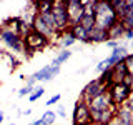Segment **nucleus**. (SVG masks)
<instances>
[{
	"label": "nucleus",
	"mask_w": 133,
	"mask_h": 125,
	"mask_svg": "<svg viewBox=\"0 0 133 125\" xmlns=\"http://www.w3.org/2000/svg\"><path fill=\"white\" fill-rule=\"evenodd\" d=\"M91 12L95 17V27L102 28V30H108L110 27H113L115 23L120 22L118 15L115 14V10L111 8L110 2H103V0H95L91 5Z\"/></svg>",
	"instance_id": "obj_1"
},
{
	"label": "nucleus",
	"mask_w": 133,
	"mask_h": 125,
	"mask_svg": "<svg viewBox=\"0 0 133 125\" xmlns=\"http://www.w3.org/2000/svg\"><path fill=\"white\" fill-rule=\"evenodd\" d=\"M0 40L5 43V47H8L14 53H23L25 52V42L22 37H18V33L8 30V28L2 27L0 28Z\"/></svg>",
	"instance_id": "obj_2"
},
{
	"label": "nucleus",
	"mask_w": 133,
	"mask_h": 125,
	"mask_svg": "<svg viewBox=\"0 0 133 125\" xmlns=\"http://www.w3.org/2000/svg\"><path fill=\"white\" fill-rule=\"evenodd\" d=\"M52 14H53V17H55L57 30L60 33L68 30L70 22H68V14H66L65 0H55V2H52Z\"/></svg>",
	"instance_id": "obj_3"
},
{
	"label": "nucleus",
	"mask_w": 133,
	"mask_h": 125,
	"mask_svg": "<svg viewBox=\"0 0 133 125\" xmlns=\"http://www.w3.org/2000/svg\"><path fill=\"white\" fill-rule=\"evenodd\" d=\"M131 92H133V89L127 87L123 82L122 83H111V85L108 87V93H110L111 103H113L115 107H122L123 103L131 97Z\"/></svg>",
	"instance_id": "obj_4"
},
{
	"label": "nucleus",
	"mask_w": 133,
	"mask_h": 125,
	"mask_svg": "<svg viewBox=\"0 0 133 125\" xmlns=\"http://www.w3.org/2000/svg\"><path fill=\"white\" fill-rule=\"evenodd\" d=\"M107 90H108L107 85H103V83L100 82L98 78H93V80H90V82L85 85V89L82 90V97H80V98H82L85 103H88L91 98H95V97H98V95L105 93Z\"/></svg>",
	"instance_id": "obj_5"
},
{
	"label": "nucleus",
	"mask_w": 133,
	"mask_h": 125,
	"mask_svg": "<svg viewBox=\"0 0 133 125\" xmlns=\"http://www.w3.org/2000/svg\"><path fill=\"white\" fill-rule=\"evenodd\" d=\"M66 14H68V22L70 25H75L80 22V18L85 15V5L83 0H66Z\"/></svg>",
	"instance_id": "obj_6"
},
{
	"label": "nucleus",
	"mask_w": 133,
	"mask_h": 125,
	"mask_svg": "<svg viewBox=\"0 0 133 125\" xmlns=\"http://www.w3.org/2000/svg\"><path fill=\"white\" fill-rule=\"evenodd\" d=\"M23 42H25V52H27V50H28V52H38V50L45 48L50 43L48 39H45L43 35H40V33H37L33 30L25 37Z\"/></svg>",
	"instance_id": "obj_7"
},
{
	"label": "nucleus",
	"mask_w": 133,
	"mask_h": 125,
	"mask_svg": "<svg viewBox=\"0 0 133 125\" xmlns=\"http://www.w3.org/2000/svg\"><path fill=\"white\" fill-rule=\"evenodd\" d=\"M90 123H91L90 108L82 98H78L73 110V125H90Z\"/></svg>",
	"instance_id": "obj_8"
},
{
	"label": "nucleus",
	"mask_w": 133,
	"mask_h": 125,
	"mask_svg": "<svg viewBox=\"0 0 133 125\" xmlns=\"http://www.w3.org/2000/svg\"><path fill=\"white\" fill-rule=\"evenodd\" d=\"M118 107H111L108 110H90V117H91V123H102V125H108L111 120L115 118V112Z\"/></svg>",
	"instance_id": "obj_9"
},
{
	"label": "nucleus",
	"mask_w": 133,
	"mask_h": 125,
	"mask_svg": "<svg viewBox=\"0 0 133 125\" xmlns=\"http://www.w3.org/2000/svg\"><path fill=\"white\" fill-rule=\"evenodd\" d=\"M32 30L37 32V33H40V35H43L45 39H48V40L55 39V35H62V33H58V32H53L52 28H50L48 25L38 17V14H37V17L33 18V22H32Z\"/></svg>",
	"instance_id": "obj_10"
},
{
	"label": "nucleus",
	"mask_w": 133,
	"mask_h": 125,
	"mask_svg": "<svg viewBox=\"0 0 133 125\" xmlns=\"http://www.w3.org/2000/svg\"><path fill=\"white\" fill-rule=\"evenodd\" d=\"M87 105H88L90 110H108V108L113 107V103H111L110 93H108V90H107L105 93H102V95H98V97L91 98Z\"/></svg>",
	"instance_id": "obj_11"
},
{
	"label": "nucleus",
	"mask_w": 133,
	"mask_h": 125,
	"mask_svg": "<svg viewBox=\"0 0 133 125\" xmlns=\"http://www.w3.org/2000/svg\"><path fill=\"white\" fill-rule=\"evenodd\" d=\"M60 73V67H55V65H47L43 67V68H40L38 72L33 73V77H35L37 82H50L52 78H55L57 75Z\"/></svg>",
	"instance_id": "obj_12"
},
{
	"label": "nucleus",
	"mask_w": 133,
	"mask_h": 125,
	"mask_svg": "<svg viewBox=\"0 0 133 125\" xmlns=\"http://www.w3.org/2000/svg\"><path fill=\"white\" fill-rule=\"evenodd\" d=\"M113 120L116 122V125H133V115H131L123 105L116 108L115 118H113Z\"/></svg>",
	"instance_id": "obj_13"
},
{
	"label": "nucleus",
	"mask_w": 133,
	"mask_h": 125,
	"mask_svg": "<svg viewBox=\"0 0 133 125\" xmlns=\"http://www.w3.org/2000/svg\"><path fill=\"white\" fill-rule=\"evenodd\" d=\"M128 53H130V52H128V48L123 47V45H120V47L113 48V50H111V55L108 57V60H110L111 67L116 65V64H120V62H123L125 58L128 57Z\"/></svg>",
	"instance_id": "obj_14"
},
{
	"label": "nucleus",
	"mask_w": 133,
	"mask_h": 125,
	"mask_svg": "<svg viewBox=\"0 0 133 125\" xmlns=\"http://www.w3.org/2000/svg\"><path fill=\"white\" fill-rule=\"evenodd\" d=\"M123 35H125V27H123L122 22H118V23H115L113 27H110L107 30V42L108 40H118L120 37H123Z\"/></svg>",
	"instance_id": "obj_15"
},
{
	"label": "nucleus",
	"mask_w": 133,
	"mask_h": 125,
	"mask_svg": "<svg viewBox=\"0 0 133 125\" xmlns=\"http://www.w3.org/2000/svg\"><path fill=\"white\" fill-rule=\"evenodd\" d=\"M128 5V12L123 18H120V22L123 23L125 30H133V0H127Z\"/></svg>",
	"instance_id": "obj_16"
},
{
	"label": "nucleus",
	"mask_w": 133,
	"mask_h": 125,
	"mask_svg": "<svg viewBox=\"0 0 133 125\" xmlns=\"http://www.w3.org/2000/svg\"><path fill=\"white\" fill-rule=\"evenodd\" d=\"M68 32L73 35V39H75V40L85 42V43L88 42V33H87L85 30H83V28H82L78 23H75V25H70V27H68Z\"/></svg>",
	"instance_id": "obj_17"
},
{
	"label": "nucleus",
	"mask_w": 133,
	"mask_h": 125,
	"mask_svg": "<svg viewBox=\"0 0 133 125\" xmlns=\"http://www.w3.org/2000/svg\"><path fill=\"white\" fill-rule=\"evenodd\" d=\"M98 42H107V32L95 27L93 30L88 33V42H87V43H98Z\"/></svg>",
	"instance_id": "obj_18"
},
{
	"label": "nucleus",
	"mask_w": 133,
	"mask_h": 125,
	"mask_svg": "<svg viewBox=\"0 0 133 125\" xmlns=\"http://www.w3.org/2000/svg\"><path fill=\"white\" fill-rule=\"evenodd\" d=\"M78 25H80V27H82L87 33H90V32L95 28V17H93V15H90V14H85V15H83L82 18H80Z\"/></svg>",
	"instance_id": "obj_19"
},
{
	"label": "nucleus",
	"mask_w": 133,
	"mask_h": 125,
	"mask_svg": "<svg viewBox=\"0 0 133 125\" xmlns=\"http://www.w3.org/2000/svg\"><path fill=\"white\" fill-rule=\"evenodd\" d=\"M70 57H72V50H68V48H66V50H62V52H60V53H58V55H57V57L52 60V65L60 67L62 64H63V62L68 60Z\"/></svg>",
	"instance_id": "obj_20"
},
{
	"label": "nucleus",
	"mask_w": 133,
	"mask_h": 125,
	"mask_svg": "<svg viewBox=\"0 0 133 125\" xmlns=\"http://www.w3.org/2000/svg\"><path fill=\"white\" fill-rule=\"evenodd\" d=\"M40 118L45 125H55L57 114H55V110H47V112H43V115H42Z\"/></svg>",
	"instance_id": "obj_21"
},
{
	"label": "nucleus",
	"mask_w": 133,
	"mask_h": 125,
	"mask_svg": "<svg viewBox=\"0 0 133 125\" xmlns=\"http://www.w3.org/2000/svg\"><path fill=\"white\" fill-rule=\"evenodd\" d=\"M62 37H63V39H62V45H63V47H65V48H68V47H72V45L75 43V42H77V40H75V39H73V35H72V33H70L68 30H66V32H63V33H62Z\"/></svg>",
	"instance_id": "obj_22"
},
{
	"label": "nucleus",
	"mask_w": 133,
	"mask_h": 125,
	"mask_svg": "<svg viewBox=\"0 0 133 125\" xmlns=\"http://www.w3.org/2000/svg\"><path fill=\"white\" fill-rule=\"evenodd\" d=\"M43 93H45V89L42 85L40 87H33V92L28 95V100H30V102H37V100H38Z\"/></svg>",
	"instance_id": "obj_23"
},
{
	"label": "nucleus",
	"mask_w": 133,
	"mask_h": 125,
	"mask_svg": "<svg viewBox=\"0 0 133 125\" xmlns=\"http://www.w3.org/2000/svg\"><path fill=\"white\" fill-rule=\"evenodd\" d=\"M37 14H45V12L52 10V2H35Z\"/></svg>",
	"instance_id": "obj_24"
},
{
	"label": "nucleus",
	"mask_w": 133,
	"mask_h": 125,
	"mask_svg": "<svg viewBox=\"0 0 133 125\" xmlns=\"http://www.w3.org/2000/svg\"><path fill=\"white\" fill-rule=\"evenodd\" d=\"M110 68H111V64H110V60H108V58L102 60V62L97 65V70H98L100 73H102V72H107V70H110Z\"/></svg>",
	"instance_id": "obj_25"
},
{
	"label": "nucleus",
	"mask_w": 133,
	"mask_h": 125,
	"mask_svg": "<svg viewBox=\"0 0 133 125\" xmlns=\"http://www.w3.org/2000/svg\"><path fill=\"white\" fill-rule=\"evenodd\" d=\"M125 65H127L128 75H130V77H133V53H128V57L125 58Z\"/></svg>",
	"instance_id": "obj_26"
},
{
	"label": "nucleus",
	"mask_w": 133,
	"mask_h": 125,
	"mask_svg": "<svg viewBox=\"0 0 133 125\" xmlns=\"http://www.w3.org/2000/svg\"><path fill=\"white\" fill-rule=\"evenodd\" d=\"M32 92H33V87L25 85V87H22V89L18 90V97H25V95H30Z\"/></svg>",
	"instance_id": "obj_27"
},
{
	"label": "nucleus",
	"mask_w": 133,
	"mask_h": 125,
	"mask_svg": "<svg viewBox=\"0 0 133 125\" xmlns=\"http://www.w3.org/2000/svg\"><path fill=\"white\" fill-rule=\"evenodd\" d=\"M60 98H62V95H60V93H57V95H53L52 98H48V100H47V103H45V105H47V107H52L53 103L60 102Z\"/></svg>",
	"instance_id": "obj_28"
},
{
	"label": "nucleus",
	"mask_w": 133,
	"mask_h": 125,
	"mask_svg": "<svg viewBox=\"0 0 133 125\" xmlns=\"http://www.w3.org/2000/svg\"><path fill=\"white\" fill-rule=\"evenodd\" d=\"M123 107H125V108H127V110H128V112H130V114L133 115V97H130V98H128L127 102L123 103Z\"/></svg>",
	"instance_id": "obj_29"
},
{
	"label": "nucleus",
	"mask_w": 133,
	"mask_h": 125,
	"mask_svg": "<svg viewBox=\"0 0 133 125\" xmlns=\"http://www.w3.org/2000/svg\"><path fill=\"white\" fill-rule=\"evenodd\" d=\"M27 85H28V87H35V85H37V80H35V77H33V75L27 77Z\"/></svg>",
	"instance_id": "obj_30"
},
{
	"label": "nucleus",
	"mask_w": 133,
	"mask_h": 125,
	"mask_svg": "<svg viewBox=\"0 0 133 125\" xmlns=\"http://www.w3.org/2000/svg\"><path fill=\"white\" fill-rule=\"evenodd\" d=\"M107 45H108L110 48H116V47H120V42H118V40H108Z\"/></svg>",
	"instance_id": "obj_31"
},
{
	"label": "nucleus",
	"mask_w": 133,
	"mask_h": 125,
	"mask_svg": "<svg viewBox=\"0 0 133 125\" xmlns=\"http://www.w3.org/2000/svg\"><path fill=\"white\" fill-rule=\"evenodd\" d=\"M55 114H57L58 117H66V114H65V108L62 107V105H60V107L57 108V112H55Z\"/></svg>",
	"instance_id": "obj_32"
},
{
	"label": "nucleus",
	"mask_w": 133,
	"mask_h": 125,
	"mask_svg": "<svg viewBox=\"0 0 133 125\" xmlns=\"http://www.w3.org/2000/svg\"><path fill=\"white\" fill-rule=\"evenodd\" d=\"M123 37H125L127 40L131 42V40H133V30H125V35H123Z\"/></svg>",
	"instance_id": "obj_33"
},
{
	"label": "nucleus",
	"mask_w": 133,
	"mask_h": 125,
	"mask_svg": "<svg viewBox=\"0 0 133 125\" xmlns=\"http://www.w3.org/2000/svg\"><path fill=\"white\" fill-rule=\"evenodd\" d=\"M30 114H32V110H30V108H27V110H23V112H22V115H25V117H28Z\"/></svg>",
	"instance_id": "obj_34"
},
{
	"label": "nucleus",
	"mask_w": 133,
	"mask_h": 125,
	"mask_svg": "<svg viewBox=\"0 0 133 125\" xmlns=\"http://www.w3.org/2000/svg\"><path fill=\"white\" fill-rule=\"evenodd\" d=\"M32 125H45V123L42 122V118H38V120H35V122H33Z\"/></svg>",
	"instance_id": "obj_35"
},
{
	"label": "nucleus",
	"mask_w": 133,
	"mask_h": 125,
	"mask_svg": "<svg viewBox=\"0 0 133 125\" xmlns=\"http://www.w3.org/2000/svg\"><path fill=\"white\" fill-rule=\"evenodd\" d=\"M3 118H5V114H3V112H0V123L3 122Z\"/></svg>",
	"instance_id": "obj_36"
},
{
	"label": "nucleus",
	"mask_w": 133,
	"mask_h": 125,
	"mask_svg": "<svg viewBox=\"0 0 133 125\" xmlns=\"http://www.w3.org/2000/svg\"><path fill=\"white\" fill-rule=\"evenodd\" d=\"M90 125H102V123H90Z\"/></svg>",
	"instance_id": "obj_37"
},
{
	"label": "nucleus",
	"mask_w": 133,
	"mask_h": 125,
	"mask_svg": "<svg viewBox=\"0 0 133 125\" xmlns=\"http://www.w3.org/2000/svg\"><path fill=\"white\" fill-rule=\"evenodd\" d=\"M10 125H15V123H10Z\"/></svg>",
	"instance_id": "obj_38"
}]
</instances>
